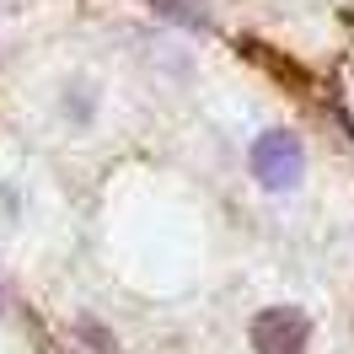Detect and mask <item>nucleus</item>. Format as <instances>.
Wrapping results in <instances>:
<instances>
[{
    "label": "nucleus",
    "mask_w": 354,
    "mask_h": 354,
    "mask_svg": "<svg viewBox=\"0 0 354 354\" xmlns=\"http://www.w3.org/2000/svg\"><path fill=\"white\" fill-rule=\"evenodd\" d=\"M252 177L263 183V188H274V194H285V188H295L301 183V172H306V151H301V140L290 129H268L252 140Z\"/></svg>",
    "instance_id": "nucleus-1"
},
{
    "label": "nucleus",
    "mask_w": 354,
    "mask_h": 354,
    "mask_svg": "<svg viewBox=\"0 0 354 354\" xmlns=\"http://www.w3.org/2000/svg\"><path fill=\"white\" fill-rule=\"evenodd\" d=\"M311 317L301 306H268L252 317V349L258 354H306Z\"/></svg>",
    "instance_id": "nucleus-2"
},
{
    "label": "nucleus",
    "mask_w": 354,
    "mask_h": 354,
    "mask_svg": "<svg viewBox=\"0 0 354 354\" xmlns=\"http://www.w3.org/2000/svg\"><path fill=\"white\" fill-rule=\"evenodd\" d=\"M75 338L86 344V354H118V344H113V333L102 328V322H91V317H81V322H75Z\"/></svg>",
    "instance_id": "nucleus-3"
},
{
    "label": "nucleus",
    "mask_w": 354,
    "mask_h": 354,
    "mask_svg": "<svg viewBox=\"0 0 354 354\" xmlns=\"http://www.w3.org/2000/svg\"><path fill=\"white\" fill-rule=\"evenodd\" d=\"M161 17H172V22H188V27H199L204 22V0H151Z\"/></svg>",
    "instance_id": "nucleus-4"
}]
</instances>
